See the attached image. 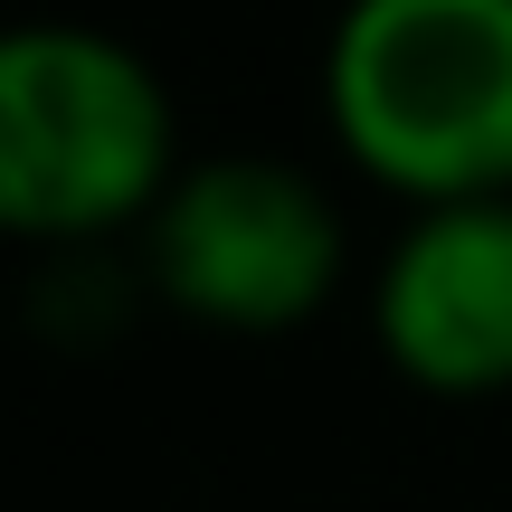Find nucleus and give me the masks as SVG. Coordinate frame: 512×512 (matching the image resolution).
Listing matches in <instances>:
<instances>
[{
  "label": "nucleus",
  "mask_w": 512,
  "mask_h": 512,
  "mask_svg": "<svg viewBox=\"0 0 512 512\" xmlns=\"http://www.w3.org/2000/svg\"><path fill=\"white\" fill-rule=\"evenodd\" d=\"M133 266L143 294L181 323L228 342H285L323 323L351 285V219L285 152H190L133 228Z\"/></svg>",
  "instance_id": "3"
},
{
  "label": "nucleus",
  "mask_w": 512,
  "mask_h": 512,
  "mask_svg": "<svg viewBox=\"0 0 512 512\" xmlns=\"http://www.w3.org/2000/svg\"><path fill=\"white\" fill-rule=\"evenodd\" d=\"M181 105L95 19H0V238L29 256L114 247L181 171Z\"/></svg>",
  "instance_id": "1"
},
{
  "label": "nucleus",
  "mask_w": 512,
  "mask_h": 512,
  "mask_svg": "<svg viewBox=\"0 0 512 512\" xmlns=\"http://www.w3.org/2000/svg\"><path fill=\"white\" fill-rule=\"evenodd\" d=\"M323 133L408 209L512 190V0H342Z\"/></svg>",
  "instance_id": "2"
},
{
  "label": "nucleus",
  "mask_w": 512,
  "mask_h": 512,
  "mask_svg": "<svg viewBox=\"0 0 512 512\" xmlns=\"http://www.w3.org/2000/svg\"><path fill=\"white\" fill-rule=\"evenodd\" d=\"M370 342L418 399L512 389V190L408 209L370 266Z\"/></svg>",
  "instance_id": "4"
}]
</instances>
